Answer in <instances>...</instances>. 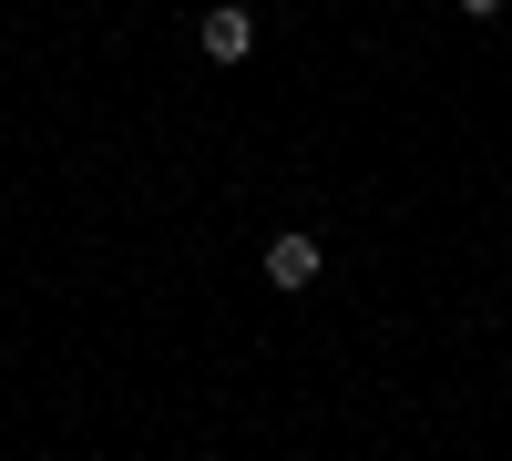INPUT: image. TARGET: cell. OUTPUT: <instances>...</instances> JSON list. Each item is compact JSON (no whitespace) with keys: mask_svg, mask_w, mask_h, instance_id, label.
I'll return each instance as SVG.
<instances>
[{"mask_svg":"<svg viewBox=\"0 0 512 461\" xmlns=\"http://www.w3.org/2000/svg\"><path fill=\"white\" fill-rule=\"evenodd\" d=\"M308 277H318V236H308V226L267 236V287H308Z\"/></svg>","mask_w":512,"mask_h":461,"instance_id":"obj_1","label":"cell"},{"mask_svg":"<svg viewBox=\"0 0 512 461\" xmlns=\"http://www.w3.org/2000/svg\"><path fill=\"white\" fill-rule=\"evenodd\" d=\"M195 52H205V62H246V52H256V21H246V11H205Z\"/></svg>","mask_w":512,"mask_h":461,"instance_id":"obj_2","label":"cell"},{"mask_svg":"<svg viewBox=\"0 0 512 461\" xmlns=\"http://www.w3.org/2000/svg\"><path fill=\"white\" fill-rule=\"evenodd\" d=\"M461 11H472V21H492V11H502V0H461Z\"/></svg>","mask_w":512,"mask_h":461,"instance_id":"obj_3","label":"cell"}]
</instances>
